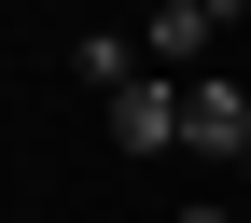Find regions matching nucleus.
Returning a JSON list of instances; mask_svg holds the SVG:
<instances>
[{
  "instance_id": "nucleus-2",
  "label": "nucleus",
  "mask_w": 251,
  "mask_h": 223,
  "mask_svg": "<svg viewBox=\"0 0 251 223\" xmlns=\"http://www.w3.org/2000/svg\"><path fill=\"white\" fill-rule=\"evenodd\" d=\"M181 140L224 153V168H251V70H196L181 84Z\"/></svg>"
},
{
  "instance_id": "nucleus-5",
  "label": "nucleus",
  "mask_w": 251,
  "mask_h": 223,
  "mask_svg": "<svg viewBox=\"0 0 251 223\" xmlns=\"http://www.w3.org/2000/svg\"><path fill=\"white\" fill-rule=\"evenodd\" d=\"M181 223H237V209H209V196H196V209H181Z\"/></svg>"
},
{
  "instance_id": "nucleus-3",
  "label": "nucleus",
  "mask_w": 251,
  "mask_h": 223,
  "mask_svg": "<svg viewBox=\"0 0 251 223\" xmlns=\"http://www.w3.org/2000/svg\"><path fill=\"white\" fill-rule=\"evenodd\" d=\"M168 140H181V84H168V70L112 84V153H168Z\"/></svg>"
},
{
  "instance_id": "nucleus-1",
  "label": "nucleus",
  "mask_w": 251,
  "mask_h": 223,
  "mask_svg": "<svg viewBox=\"0 0 251 223\" xmlns=\"http://www.w3.org/2000/svg\"><path fill=\"white\" fill-rule=\"evenodd\" d=\"M224 28H251L237 0H168V14L140 28V70H168V84H196V70H209V42H224Z\"/></svg>"
},
{
  "instance_id": "nucleus-6",
  "label": "nucleus",
  "mask_w": 251,
  "mask_h": 223,
  "mask_svg": "<svg viewBox=\"0 0 251 223\" xmlns=\"http://www.w3.org/2000/svg\"><path fill=\"white\" fill-rule=\"evenodd\" d=\"M237 70H251V28H237Z\"/></svg>"
},
{
  "instance_id": "nucleus-4",
  "label": "nucleus",
  "mask_w": 251,
  "mask_h": 223,
  "mask_svg": "<svg viewBox=\"0 0 251 223\" xmlns=\"http://www.w3.org/2000/svg\"><path fill=\"white\" fill-rule=\"evenodd\" d=\"M70 70H84V98H112V84H140V42H112V28H84V56H70Z\"/></svg>"
}]
</instances>
